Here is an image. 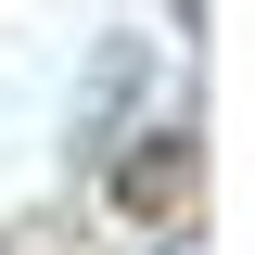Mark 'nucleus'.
<instances>
[{"mask_svg":"<svg viewBox=\"0 0 255 255\" xmlns=\"http://www.w3.org/2000/svg\"><path fill=\"white\" fill-rule=\"evenodd\" d=\"M191 191H204V140H191V128H153V140L115 153V217L128 230H179Z\"/></svg>","mask_w":255,"mask_h":255,"instance_id":"f257e3e1","label":"nucleus"}]
</instances>
